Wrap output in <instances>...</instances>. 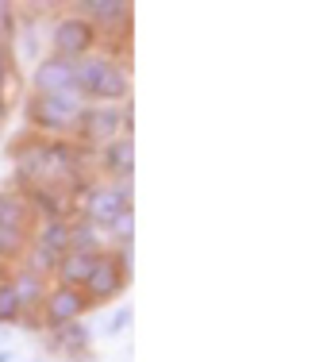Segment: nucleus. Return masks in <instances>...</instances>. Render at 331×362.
Returning <instances> with one entry per match:
<instances>
[{
	"label": "nucleus",
	"instance_id": "obj_11",
	"mask_svg": "<svg viewBox=\"0 0 331 362\" xmlns=\"http://www.w3.org/2000/svg\"><path fill=\"white\" fill-rule=\"evenodd\" d=\"M93 162L104 170L108 181H132V174H135V143H132V135L112 139L108 146H100V151L93 154Z\"/></svg>",
	"mask_w": 331,
	"mask_h": 362
},
{
	"label": "nucleus",
	"instance_id": "obj_9",
	"mask_svg": "<svg viewBox=\"0 0 331 362\" xmlns=\"http://www.w3.org/2000/svg\"><path fill=\"white\" fill-rule=\"evenodd\" d=\"M58 93H77V70L66 58L47 54L31 66V97H58Z\"/></svg>",
	"mask_w": 331,
	"mask_h": 362
},
{
	"label": "nucleus",
	"instance_id": "obj_16",
	"mask_svg": "<svg viewBox=\"0 0 331 362\" xmlns=\"http://www.w3.org/2000/svg\"><path fill=\"white\" fill-rule=\"evenodd\" d=\"M132 235H135V212H124L104 228V239H112L116 247H132Z\"/></svg>",
	"mask_w": 331,
	"mask_h": 362
},
{
	"label": "nucleus",
	"instance_id": "obj_19",
	"mask_svg": "<svg viewBox=\"0 0 331 362\" xmlns=\"http://www.w3.org/2000/svg\"><path fill=\"white\" fill-rule=\"evenodd\" d=\"M127 324H132V305H120L116 313H112V320H108V327H104V335H124L127 332Z\"/></svg>",
	"mask_w": 331,
	"mask_h": 362
},
{
	"label": "nucleus",
	"instance_id": "obj_3",
	"mask_svg": "<svg viewBox=\"0 0 331 362\" xmlns=\"http://www.w3.org/2000/svg\"><path fill=\"white\" fill-rule=\"evenodd\" d=\"M74 212L104 231L116 216L132 212V181H85L74 197Z\"/></svg>",
	"mask_w": 331,
	"mask_h": 362
},
{
	"label": "nucleus",
	"instance_id": "obj_14",
	"mask_svg": "<svg viewBox=\"0 0 331 362\" xmlns=\"http://www.w3.org/2000/svg\"><path fill=\"white\" fill-rule=\"evenodd\" d=\"M69 251H77V255H100V251H108V239H104V231L93 228L89 220L69 216Z\"/></svg>",
	"mask_w": 331,
	"mask_h": 362
},
{
	"label": "nucleus",
	"instance_id": "obj_1",
	"mask_svg": "<svg viewBox=\"0 0 331 362\" xmlns=\"http://www.w3.org/2000/svg\"><path fill=\"white\" fill-rule=\"evenodd\" d=\"M74 70H77V97L85 105H127L132 74L112 50H93L81 62H74Z\"/></svg>",
	"mask_w": 331,
	"mask_h": 362
},
{
	"label": "nucleus",
	"instance_id": "obj_20",
	"mask_svg": "<svg viewBox=\"0 0 331 362\" xmlns=\"http://www.w3.org/2000/svg\"><path fill=\"white\" fill-rule=\"evenodd\" d=\"M8 274H12V262H4V258H0V281H8Z\"/></svg>",
	"mask_w": 331,
	"mask_h": 362
},
{
	"label": "nucleus",
	"instance_id": "obj_6",
	"mask_svg": "<svg viewBox=\"0 0 331 362\" xmlns=\"http://www.w3.org/2000/svg\"><path fill=\"white\" fill-rule=\"evenodd\" d=\"M47 42H50V54L66 58V62H81L85 54H93V50L100 47V35L85 16H77L74 8H66V12L50 23Z\"/></svg>",
	"mask_w": 331,
	"mask_h": 362
},
{
	"label": "nucleus",
	"instance_id": "obj_15",
	"mask_svg": "<svg viewBox=\"0 0 331 362\" xmlns=\"http://www.w3.org/2000/svg\"><path fill=\"white\" fill-rule=\"evenodd\" d=\"M23 320V308H20V297H16L12 281H0V327H12Z\"/></svg>",
	"mask_w": 331,
	"mask_h": 362
},
{
	"label": "nucleus",
	"instance_id": "obj_8",
	"mask_svg": "<svg viewBox=\"0 0 331 362\" xmlns=\"http://www.w3.org/2000/svg\"><path fill=\"white\" fill-rule=\"evenodd\" d=\"M74 12L85 16V20L97 28L100 39L127 35V31H132V4H127V0H77Z\"/></svg>",
	"mask_w": 331,
	"mask_h": 362
},
{
	"label": "nucleus",
	"instance_id": "obj_10",
	"mask_svg": "<svg viewBox=\"0 0 331 362\" xmlns=\"http://www.w3.org/2000/svg\"><path fill=\"white\" fill-rule=\"evenodd\" d=\"M47 347L54 355H62L66 362H89V351H93V327L85 320H74V324H62L54 332H47Z\"/></svg>",
	"mask_w": 331,
	"mask_h": 362
},
{
	"label": "nucleus",
	"instance_id": "obj_21",
	"mask_svg": "<svg viewBox=\"0 0 331 362\" xmlns=\"http://www.w3.org/2000/svg\"><path fill=\"white\" fill-rule=\"evenodd\" d=\"M0 362H16V351H8V347H0Z\"/></svg>",
	"mask_w": 331,
	"mask_h": 362
},
{
	"label": "nucleus",
	"instance_id": "obj_13",
	"mask_svg": "<svg viewBox=\"0 0 331 362\" xmlns=\"http://www.w3.org/2000/svg\"><path fill=\"white\" fill-rule=\"evenodd\" d=\"M93 262H97V255H77V251H66L62 258H58L54 274H50V281L54 286H69V289H81L85 278H89Z\"/></svg>",
	"mask_w": 331,
	"mask_h": 362
},
{
	"label": "nucleus",
	"instance_id": "obj_12",
	"mask_svg": "<svg viewBox=\"0 0 331 362\" xmlns=\"http://www.w3.org/2000/svg\"><path fill=\"white\" fill-rule=\"evenodd\" d=\"M0 228H12L20 235H31L35 228V212L28 204V197L20 189H0Z\"/></svg>",
	"mask_w": 331,
	"mask_h": 362
},
{
	"label": "nucleus",
	"instance_id": "obj_7",
	"mask_svg": "<svg viewBox=\"0 0 331 362\" xmlns=\"http://www.w3.org/2000/svg\"><path fill=\"white\" fill-rule=\"evenodd\" d=\"M89 308L93 305H89V297H85L81 289L54 286V281H50L47 297H42V308H39V324H42V332H54V327H62V324L85 320Z\"/></svg>",
	"mask_w": 331,
	"mask_h": 362
},
{
	"label": "nucleus",
	"instance_id": "obj_17",
	"mask_svg": "<svg viewBox=\"0 0 331 362\" xmlns=\"http://www.w3.org/2000/svg\"><path fill=\"white\" fill-rule=\"evenodd\" d=\"M12 54H8V47L0 42V112L8 108V93H12Z\"/></svg>",
	"mask_w": 331,
	"mask_h": 362
},
{
	"label": "nucleus",
	"instance_id": "obj_22",
	"mask_svg": "<svg viewBox=\"0 0 331 362\" xmlns=\"http://www.w3.org/2000/svg\"><path fill=\"white\" fill-rule=\"evenodd\" d=\"M31 362H42V358H31Z\"/></svg>",
	"mask_w": 331,
	"mask_h": 362
},
{
	"label": "nucleus",
	"instance_id": "obj_5",
	"mask_svg": "<svg viewBox=\"0 0 331 362\" xmlns=\"http://www.w3.org/2000/svg\"><path fill=\"white\" fill-rule=\"evenodd\" d=\"M85 100L77 93H58V97H28V124L42 139H62L74 135V124L81 116Z\"/></svg>",
	"mask_w": 331,
	"mask_h": 362
},
{
	"label": "nucleus",
	"instance_id": "obj_18",
	"mask_svg": "<svg viewBox=\"0 0 331 362\" xmlns=\"http://www.w3.org/2000/svg\"><path fill=\"white\" fill-rule=\"evenodd\" d=\"M16 39V4H8V0H0V42H12Z\"/></svg>",
	"mask_w": 331,
	"mask_h": 362
},
{
	"label": "nucleus",
	"instance_id": "obj_23",
	"mask_svg": "<svg viewBox=\"0 0 331 362\" xmlns=\"http://www.w3.org/2000/svg\"><path fill=\"white\" fill-rule=\"evenodd\" d=\"M89 362H97V358H89Z\"/></svg>",
	"mask_w": 331,
	"mask_h": 362
},
{
	"label": "nucleus",
	"instance_id": "obj_2",
	"mask_svg": "<svg viewBox=\"0 0 331 362\" xmlns=\"http://www.w3.org/2000/svg\"><path fill=\"white\" fill-rule=\"evenodd\" d=\"M124 135H132V105H85L69 139L85 146L89 154H97L100 146L124 139Z\"/></svg>",
	"mask_w": 331,
	"mask_h": 362
},
{
	"label": "nucleus",
	"instance_id": "obj_4",
	"mask_svg": "<svg viewBox=\"0 0 331 362\" xmlns=\"http://www.w3.org/2000/svg\"><path fill=\"white\" fill-rule=\"evenodd\" d=\"M127 274H132V247H108L97 255L81 293L89 297V305H108L127 289Z\"/></svg>",
	"mask_w": 331,
	"mask_h": 362
}]
</instances>
